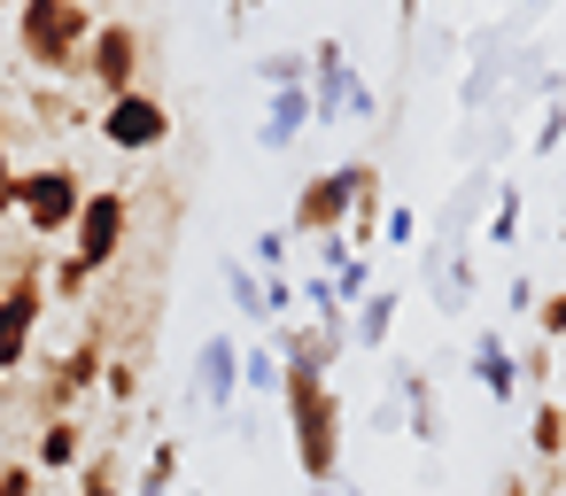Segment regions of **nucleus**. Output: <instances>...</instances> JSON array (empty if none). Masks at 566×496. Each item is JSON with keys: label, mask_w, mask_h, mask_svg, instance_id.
<instances>
[{"label": "nucleus", "mask_w": 566, "mask_h": 496, "mask_svg": "<svg viewBox=\"0 0 566 496\" xmlns=\"http://www.w3.org/2000/svg\"><path fill=\"white\" fill-rule=\"evenodd\" d=\"M280 419H287L303 481L334 488L342 481V388L326 372H311V365H280Z\"/></svg>", "instance_id": "f257e3e1"}, {"label": "nucleus", "mask_w": 566, "mask_h": 496, "mask_svg": "<svg viewBox=\"0 0 566 496\" xmlns=\"http://www.w3.org/2000/svg\"><path fill=\"white\" fill-rule=\"evenodd\" d=\"M94 48V9L86 0H17V55L48 86H78V63Z\"/></svg>", "instance_id": "f03ea898"}, {"label": "nucleus", "mask_w": 566, "mask_h": 496, "mask_svg": "<svg viewBox=\"0 0 566 496\" xmlns=\"http://www.w3.org/2000/svg\"><path fill=\"white\" fill-rule=\"evenodd\" d=\"M140 71H148V32L133 17H109V24H94V48L78 63V94L86 102H117V94L140 86Z\"/></svg>", "instance_id": "7ed1b4c3"}, {"label": "nucleus", "mask_w": 566, "mask_h": 496, "mask_svg": "<svg viewBox=\"0 0 566 496\" xmlns=\"http://www.w3.org/2000/svg\"><path fill=\"white\" fill-rule=\"evenodd\" d=\"M86 210V179L71 163H32L17 171V218L32 225V241H63Z\"/></svg>", "instance_id": "20e7f679"}, {"label": "nucleus", "mask_w": 566, "mask_h": 496, "mask_svg": "<svg viewBox=\"0 0 566 496\" xmlns=\"http://www.w3.org/2000/svg\"><path fill=\"white\" fill-rule=\"evenodd\" d=\"M365 171H373V156H349V163L303 179V187H295V210H287V241H326V233H342V225H349V202H357V187H365Z\"/></svg>", "instance_id": "39448f33"}, {"label": "nucleus", "mask_w": 566, "mask_h": 496, "mask_svg": "<svg viewBox=\"0 0 566 496\" xmlns=\"http://www.w3.org/2000/svg\"><path fill=\"white\" fill-rule=\"evenodd\" d=\"M125 233H133V194L125 187H86V210L71 225V256L102 279L117 256H125Z\"/></svg>", "instance_id": "423d86ee"}, {"label": "nucleus", "mask_w": 566, "mask_h": 496, "mask_svg": "<svg viewBox=\"0 0 566 496\" xmlns=\"http://www.w3.org/2000/svg\"><path fill=\"white\" fill-rule=\"evenodd\" d=\"M94 133H102L117 156H156V148L171 140V109H164L156 86H133V94H117V102L94 109Z\"/></svg>", "instance_id": "0eeeda50"}, {"label": "nucleus", "mask_w": 566, "mask_h": 496, "mask_svg": "<svg viewBox=\"0 0 566 496\" xmlns=\"http://www.w3.org/2000/svg\"><path fill=\"white\" fill-rule=\"evenodd\" d=\"M195 395H202L218 419H233V403H241V341H233V334H210V341L195 349Z\"/></svg>", "instance_id": "6e6552de"}, {"label": "nucleus", "mask_w": 566, "mask_h": 496, "mask_svg": "<svg viewBox=\"0 0 566 496\" xmlns=\"http://www.w3.org/2000/svg\"><path fill=\"white\" fill-rule=\"evenodd\" d=\"M342 349H349V334H342V326H318V318H287V326H272V357H280V365L334 372V365H342Z\"/></svg>", "instance_id": "1a4fd4ad"}, {"label": "nucleus", "mask_w": 566, "mask_h": 496, "mask_svg": "<svg viewBox=\"0 0 566 496\" xmlns=\"http://www.w3.org/2000/svg\"><path fill=\"white\" fill-rule=\"evenodd\" d=\"M465 372H473V388H481L489 403H520V365H512V341H504L496 326H481V334H473Z\"/></svg>", "instance_id": "9d476101"}, {"label": "nucleus", "mask_w": 566, "mask_h": 496, "mask_svg": "<svg viewBox=\"0 0 566 496\" xmlns=\"http://www.w3.org/2000/svg\"><path fill=\"white\" fill-rule=\"evenodd\" d=\"M86 450H94V434H86V419H78V411H71V419L32 426V465H40V481H48V473H78V465H86Z\"/></svg>", "instance_id": "9b49d317"}, {"label": "nucleus", "mask_w": 566, "mask_h": 496, "mask_svg": "<svg viewBox=\"0 0 566 496\" xmlns=\"http://www.w3.org/2000/svg\"><path fill=\"white\" fill-rule=\"evenodd\" d=\"M419 264H427V279H434V303L442 310H465L473 303V256H465V241H434V249H419Z\"/></svg>", "instance_id": "f8f14e48"}, {"label": "nucleus", "mask_w": 566, "mask_h": 496, "mask_svg": "<svg viewBox=\"0 0 566 496\" xmlns=\"http://www.w3.org/2000/svg\"><path fill=\"white\" fill-rule=\"evenodd\" d=\"M32 125L40 133H78V125H94V102L78 94V86H32Z\"/></svg>", "instance_id": "ddd939ff"}, {"label": "nucleus", "mask_w": 566, "mask_h": 496, "mask_svg": "<svg viewBox=\"0 0 566 496\" xmlns=\"http://www.w3.org/2000/svg\"><path fill=\"white\" fill-rule=\"evenodd\" d=\"M311 133V86H295V94H272V109H264V125H256V148H295Z\"/></svg>", "instance_id": "4468645a"}, {"label": "nucleus", "mask_w": 566, "mask_h": 496, "mask_svg": "<svg viewBox=\"0 0 566 496\" xmlns=\"http://www.w3.org/2000/svg\"><path fill=\"white\" fill-rule=\"evenodd\" d=\"M396 395H403V411H411V442H419V450H434V442H442V411H434V380H427L419 365H403V372H396Z\"/></svg>", "instance_id": "2eb2a0df"}, {"label": "nucleus", "mask_w": 566, "mask_h": 496, "mask_svg": "<svg viewBox=\"0 0 566 496\" xmlns=\"http://www.w3.org/2000/svg\"><path fill=\"white\" fill-rule=\"evenodd\" d=\"M396 310H403V295H396V287H373V295L349 310V341H357V349H388V334H396Z\"/></svg>", "instance_id": "dca6fc26"}, {"label": "nucleus", "mask_w": 566, "mask_h": 496, "mask_svg": "<svg viewBox=\"0 0 566 496\" xmlns=\"http://www.w3.org/2000/svg\"><path fill=\"white\" fill-rule=\"evenodd\" d=\"M380 218H388V194H380V163L365 171V187H357V202H349V225H342V241L365 256L373 241H380Z\"/></svg>", "instance_id": "f3484780"}, {"label": "nucleus", "mask_w": 566, "mask_h": 496, "mask_svg": "<svg viewBox=\"0 0 566 496\" xmlns=\"http://www.w3.org/2000/svg\"><path fill=\"white\" fill-rule=\"evenodd\" d=\"M527 457H535V465H558V457H566V411H558V395H543V403L527 411Z\"/></svg>", "instance_id": "a211bd4d"}, {"label": "nucleus", "mask_w": 566, "mask_h": 496, "mask_svg": "<svg viewBox=\"0 0 566 496\" xmlns=\"http://www.w3.org/2000/svg\"><path fill=\"white\" fill-rule=\"evenodd\" d=\"M179 434H156V457L140 465V481H133V496H179Z\"/></svg>", "instance_id": "6ab92c4d"}, {"label": "nucleus", "mask_w": 566, "mask_h": 496, "mask_svg": "<svg viewBox=\"0 0 566 496\" xmlns=\"http://www.w3.org/2000/svg\"><path fill=\"white\" fill-rule=\"evenodd\" d=\"M78 496H133V488H125V465H117V442L86 450V465H78Z\"/></svg>", "instance_id": "aec40b11"}, {"label": "nucleus", "mask_w": 566, "mask_h": 496, "mask_svg": "<svg viewBox=\"0 0 566 496\" xmlns=\"http://www.w3.org/2000/svg\"><path fill=\"white\" fill-rule=\"evenodd\" d=\"M256 78H264L272 94H295V86H311V55H295V48H272V55L256 63Z\"/></svg>", "instance_id": "412c9836"}, {"label": "nucleus", "mask_w": 566, "mask_h": 496, "mask_svg": "<svg viewBox=\"0 0 566 496\" xmlns=\"http://www.w3.org/2000/svg\"><path fill=\"white\" fill-rule=\"evenodd\" d=\"M226 295H233V310H241V318H256V326H264V272L226 264Z\"/></svg>", "instance_id": "4be33fe9"}, {"label": "nucleus", "mask_w": 566, "mask_h": 496, "mask_svg": "<svg viewBox=\"0 0 566 496\" xmlns=\"http://www.w3.org/2000/svg\"><path fill=\"white\" fill-rule=\"evenodd\" d=\"M241 388H249V395H280V357H272V341L241 349Z\"/></svg>", "instance_id": "5701e85b"}, {"label": "nucleus", "mask_w": 566, "mask_h": 496, "mask_svg": "<svg viewBox=\"0 0 566 496\" xmlns=\"http://www.w3.org/2000/svg\"><path fill=\"white\" fill-rule=\"evenodd\" d=\"M287 249H295V241H287V225H264V233L249 241V272H264V279H272V272H287Z\"/></svg>", "instance_id": "b1692460"}, {"label": "nucleus", "mask_w": 566, "mask_h": 496, "mask_svg": "<svg viewBox=\"0 0 566 496\" xmlns=\"http://www.w3.org/2000/svg\"><path fill=\"white\" fill-rule=\"evenodd\" d=\"M326 279H334V303H342V310H357V303L373 295V256H349V264H342V272H326Z\"/></svg>", "instance_id": "393cba45"}, {"label": "nucleus", "mask_w": 566, "mask_h": 496, "mask_svg": "<svg viewBox=\"0 0 566 496\" xmlns=\"http://www.w3.org/2000/svg\"><path fill=\"white\" fill-rule=\"evenodd\" d=\"M287 318H303V295H295V272H272L264 279V326H287Z\"/></svg>", "instance_id": "a878e982"}, {"label": "nucleus", "mask_w": 566, "mask_h": 496, "mask_svg": "<svg viewBox=\"0 0 566 496\" xmlns=\"http://www.w3.org/2000/svg\"><path fill=\"white\" fill-rule=\"evenodd\" d=\"M140 372H148L140 357H109V372H102V395H109V403H140V388H148Z\"/></svg>", "instance_id": "bb28decb"}, {"label": "nucleus", "mask_w": 566, "mask_h": 496, "mask_svg": "<svg viewBox=\"0 0 566 496\" xmlns=\"http://www.w3.org/2000/svg\"><path fill=\"white\" fill-rule=\"evenodd\" d=\"M0 218H17V117L0 109Z\"/></svg>", "instance_id": "cd10ccee"}, {"label": "nucleus", "mask_w": 566, "mask_h": 496, "mask_svg": "<svg viewBox=\"0 0 566 496\" xmlns=\"http://www.w3.org/2000/svg\"><path fill=\"white\" fill-rule=\"evenodd\" d=\"M489 241L512 249L520 241V187H496V210H489Z\"/></svg>", "instance_id": "c85d7f7f"}, {"label": "nucleus", "mask_w": 566, "mask_h": 496, "mask_svg": "<svg viewBox=\"0 0 566 496\" xmlns=\"http://www.w3.org/2000/svg\"><path fill=\"white\" fill-rule=\"evenodd\" d=\"M558 148H566V102H551L527 133V156H558Z\"/></svg>", "instance_id": "c756f323"}, {"label": "nucleus", "mask_w": 566, "mask_h": 496, "mask_svg": "<svg viewBox=\"0 0 566 496\" xmlns=\"http://www.w3.org/2000/svg\"><path fill=\"white\" fill-rule=\"evenodd\" d=\"M380 241H388V249H419V210H411V202H388Z\"/></svg>", "instance_id": "7c9ffc66"}, {"label": "nucleus", "mask_w": 566, "mask_h": 496, "mask_svg": "<svg viewBox=\"0 0 566 496\" xmlns=\"http://www.w3.org/2000/svg\"><path fill=\"white\" fill-rule=\"evenodd\" d=\"M512 365H520V388H543V380H551V341L535 334L527 349H512Z\"/></svg>", "instance_id": "2f4dec72"}, {"label": "nucleus", "mask_w": 566, "mask_h": 496, "mask_svg": "<svg viewBox=\"0 0 566 496\" xmlns=\"http://www.w3.org/2000/svg\"><path fill=\"white\" fill-rule=\"evenodd\" d=\"M0 496H40V465L32 457H9V465H0Z\"/></svg>", "instance_id": "473e14b6"}, {"label": "nucleus", "mask_w": 566, "mask_h": 496, "mask_svg": "<svg viewBox=\"0 0 566 496\" xmlns=\"http://www.w3.org/2000/svg\"><path fill=\"white\" fill-rule=\"evenodd\" d=\"M535 303H543V287H535L527 272H512V287H504V310H512V318H535Z\"/></svg>", "instance_id": "72a5a7b5"}, {"label": "nucleus", "mask_w": 566, "mask_h": 496, "mask_svg": "<svg viewBox=\"0 0 566 496\" xmlns=\"http://www.w3.org/2000/svg\"><path fill=\"white\" fill-rule=\"evenodd\" d=\"M535 334L543 341H566V295H543L535 303Z\"/></svg>", "instance_id": "f704fd0d"}, {"label": "nucleus", "mask_w": 566, "mask_h": 496, "mask_svg": "<svg viewBox=\"0 0 566 496\" xmlns=\"http://www.w3.org/2000/svg\"><path fill=\"white\" fill-rule=\"evenodd\" d=\"M342 109H349V117H357V125H373V117H380V94H373V86H365V78H357V86H349V102H342Z\"/></svg>", "instance_id": "c9c22d12"}, {"label": "nucleus", "mask_w": 566, "mask_h": 496, "mask_svg": "<svg viewBox=\"0 0 566 496\" xmlns=\"http://www.w3.org/2000/svg\"><path fill=\"white\" fill-rule=\"evenodd\" d=\"M349 256H357V249H349V241H342V233H326V241H318V272H342V264H349Z\"/></svg>", "instance_id": "e433bc0d"}, {"label": "nucleus", "mask_w": 566, "mask_h": 496, "mask_svg": "<svg viewBox=\"0 0 566 496\" xmlns=\"http://www.w3.org/2000/svg\"><path fill=\"white\" fill-rule=\"evenodd\" d=\"M496 496H535V481H527V473L512 465V473H496Z\"/></svg>", "instance_id": "4c0bfd02"}, {"label": "nucleus", "mask_w": 566, "mask_h": 496, "mask_svg": "<svg viewBox=\"0 0 566 496\" xmlns=\"http://www.w3.org/2000/svg\"><path fill=\"white\" fill-rule=\"evenodd\" d=\"M256 17V0H226V24H249Z\"/></svg>", "instance_id": "58836bf2"}, {"label": "nucleus", "mask_w": 566, "mask_h": 496, "mask_svg": "<svg viewBox=\"0 0 566 496\" xmlns=\"http://www.w3.org/2000/svg\"><path fill=\"white\" fill-rule=\"evenodd\" d=\"M419 24V0H396V32H411Z\"/></svg>", "instance_id": "ea45409f"}, {"label": "nucleus", "mask_w": 566, "mask_h": 496, "mask_svg": "<svg viewBox=\"0 0 566 496\" xmlns=\"http://www.w3.org/2000/svg\"><path fill=\"white\" fill-rule=\"evenodd\" d=\"M512 9H527V17H535V9H543V0H512Z\"/></svg>", "instance_id": "a19ab883"}, {"label": "nucleus", "mask_w": 566, "mask_h": 496, "mask_svg": "<svg viewBox=\"0 0 566 496\" xmlns=\"http://www.w3.org/2000/svg\"><path fill=\"white\" fill-rule=\"evenodd\" d=\"M558 241H566V210H558Z\"/></svg>", "instance_id": "79ce46f5"}, {"label": "nucleus", "mask_w": 566, "mask_h": 496, "mask_svg": "<svg viewBox=\"0 0 566 496\" xmlns=\"http://www.w3.org/2000/svg\"><path fill=\"white\" fill-rule=\"evenodd\" d=\"M0 9H17V0H0Z\"/></svg>", "instance_id": "37998d69"}, {"label": "nucleus", "mask_w": 566, "mask_h": 496, "mask_svg": "<svg viewBox=\"0 0 566 496\" xmlns=\"http://www.w3.org/2000/svg\"><path fill=\"white\" fill-rule=\"evenodd\" d=\"M0 388H9V372H0Z\"/></svg>", "instance_id": "c03bdc74"}, {"label": "nucleus", "mask_w": 566, "mask_h": 496, "mask_svg": "<svg viewBox=\"0 0 566 496\" xmlns=\"http://www.w3.org/2000/svg\"><path fill=\"white\" fill-rule=\"evenodd\" d=\"M558 411H566V395H558Z\"/></svg>", "instance_id": "a18cd8bd"}]
</instances>
